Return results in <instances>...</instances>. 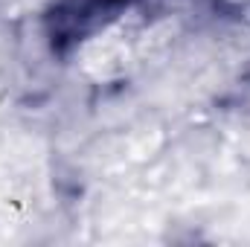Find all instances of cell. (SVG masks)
<instances>
[{"label": "cell", "instance_id": "obj_1", "mask_svg": "<svg viewBox=\"0 0 250 247\" xmlns=\"http://www.w3.org/2000/svg\"><path fill=\"white\" fill-rule=\"evenodd\" d=\"M131 0H62L53 12V41L56 44H76L82 41L102 18L120 12Z\"/></svg>", "mask_w": 250, "mask_h": 247}]
</instances>
